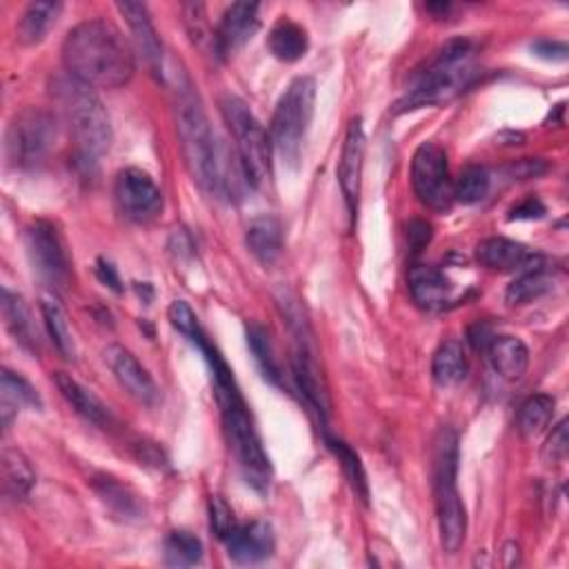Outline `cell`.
<instances>
[{
	"mask_svg": "<svg viewBox=\"0 0 569 569\" xmlns=\"http://www.w3.org/2000/svg\"><path fill=\"white\" fill-rule=\"evenodd\" d=\"M189 343H194L210 369H212V381H214V390H216V401L220 405V414H223V425H225V434L229 441V447L236 456V463H239L243 477L248 481V485H252L256 492H267L269 483H271V463L269 456L263 447L261 434L254 425V418L248 409V403L236 385V378L233 371L229 369V365L225 363V358L220 356V352L210 343L207 334L203 331L201 337H194Z\"/></svg>",
	"mask_w": 569,
	"mask_h": 569,
	"instance_id": "obj_1",
	"label": "cell"
},
{
	"mask_svg": "<svg viewBox=\"0 0 569 569\" xmlns=\"http://www.w3.org/2000/svg\"><path fill=\"white\" fill-rule=\"evenodd\" d=\"M65 72L89 87L118 89L136 72L131 45L121 29L103 18L78 23L63 42Z\"/></svg>",
	"mask_w": 569,
	"mask_h": 569,
	"instance_id": "obj_2",
	"label": "cell"
},
{
	"mask_svg": "<svg viewBox=\"0 0 569 569\" xmlns=\"http://www.w3.org/2000/svg\"><path fill=\"white\" fill-rule=\"evenodd\" d=\"M176 129L189 176L194 178L203 192L220 199V176L227 148L212 131L203 103L192 87L180 89L178 93Z\"/></svg>",
	"mask_w": 569,
	"mask_h": 569,
	"instance_id": "obj_3",
	"label": "cell"
},
{
	"mask_svg": "<svg viewBox=\"0 0 569 569\" xmlns=\"http://www.w3.org/2000/svg\"><path fill=\"white\" fill-rule=\"evenodd\" d=\"M50 93L69 127L83 161L93 163L112 146V125L93 87L63 72L52 78Z\"/></svg>",
	"mask_w": 569,
	"mask_h": 569,
	"instance_id": "obj_4",
	"label": "cell"
},
{
	"mask_svg": "<svg viewBox=\"0 0 569 569\" xmlns=\"http://www.w3.org/2000/svg\"><path fill=\"white\" fill-rule=\"evenodd\" d=\"M473 45L467 38H454L441 47L437 61L427 67L418 83L399 101L396 112H412L420 108H434L450 103L460 91H465L473 80L471 67Z\"/></svg>",
	"mask_w": 569,
	"mask_h": 569,
	"instance_id": "obj_5",
	"label": "cell"
},
{
	"mask_svg": "<svg viewBox=\"0 0 569 569\" xmlns=\"http://www.w3.org/2000/svg\"><path fill=\"white\" fill-rule=\"evenodd\" d=\"M458 437L443 427L434 443V496L441 543L445 552L456 554L467 534V511L458 494Z\"/></svg>",
	"mask_w": 569,
	"mask_h": 569,
	"instance_id": "obj_6",
	"label": "cell"
},
{
	"mask_svg": "<svg viewBox=\"0 0 569 569\" xmlns=\"http://www.w3.org/2000/svg\"><path fill=\"white\" fill-rule=\"evenodd\" d=\"M316 105V83L299 76L280 97L271 118V148L288 165H296L309 131Z\"/></svg>",
	"mask_w": 569,
	"mask_h": 569,
	"instance_id": "obj_7",
	"label": "cell"
},
{
	"mask_svg": "<svg viewBox=\"0 0 569 569\" xmlns=\"http://www.w3.org/2000/svg\"><path fill=\"white\" fill-rule=\"evenodd\" d=\"M220 112L233 136L236 154H239L250 187H261L271 169V138H267L265 127L243 99L229 93L220 101Z\"/></svg>",
	"mask_w": 569,
	"mask_h": 569,
	"instance_id": "obj_8",
	"label": "cell"
},
{
	"mask_svg": "<svg viewBox=\"0 0 569 569\" xmlns=\"http://www.w3.org/2000/svg\"><path fill=\"white\" fill-rule=\"evenodd\" d=\"M59 121L50 112L29 108L21 112L8 129V156L16 167H34L52 152Z\"/></svg>",
	"mask_w": 569,
	"mask_h": 569,
	"instance_id": "obj_9",
	"label": "cell"
},
{
	"mask_svg": "<svg viewBox=\"0 0 569 569\" xmlns=\"http://www.w3.org/2000/svg\"><path fill=\"white\" fill-rule=\"evenodd\" d=\"M412 187L422 205L447 212L454 203V182L447 154L437 142H422L412 161Z\"/></svg>",
	"mask_w": 569,
	"mask_h": 569,
	"instance_id": "obj_10",
	"label": "cell"
},
{
	"mask_svg": "<svg viewBox=\"0 0 569 569\" xmlns=\"http://www.w3.org/2000/svg\"><path fill=\"white\" fill-rule=\"evenodd\" d=\"M25 245L38 278L52 288H63L69 278V256L56 227L52 223L36 220L27 227Z\"/></svg>",
	"mask_w": 569,
	"mask_h": 569,
	"instance_id": "obj_11",
	"label": "cell"
},
{
	"mask_svg": "<svg viewBox=\"0 0 569 569\" xmlns=\"http://www.w3.org/2000/svg\"><path fill=\"white\" fill-rule=\"evenodd\" d=\"M114 199L121 214L131 223H152L163 212V192L154 178L138 167L118 172Z\"/></svg>",
	"mask_w": 569,
	"mask_h": 569,
	"instance_id": "obj_12",
	"label": "cell"
},
{
	"mask_svg": "<svg viewBox=\"0 0 569 569\" xmlns=\"http://www.w3.org/2000/svg\"><path fill=\"white\" fill-rule=\"evenodd\" d=\"M105 361L118 381V385L140 405H156L159 403V388L154 383L152 374L140 365V361L123 345H110L105 350Z\"/></svg>",
	"mask_w": 569,
	"mask_h": 569,
	"instance_id": "obj_13",
	"label": "cell"
},
{
	"mask_svg": "<svg viewBox=\"0 0 569 569\" xmlns=\"http://www.w3.org/2000/svg\"><path fill=\"white\" fill-rule=\"evenodd\" d=\"M365 127L363 118H352L343 152L339 161V185L347 205L350 216L354 218L358 212V199H361V182H363V165H365Z\"/></svg>",
	"mask_w": 569,
	"mask_h": 569,
	"instance_id": "obj_14",
	"label": "cell"
},
{
	"mask_svg": "<svg viewBox=\"0 0 569 569\" xmlns=\"http://www.w3.org/2000/svg\"><path fill=\"white\" fill-rule=\"evenodd\" d=\"M227 554L239 565H256L267 560L276 549L274 530L265 520H252L245 526H236V530L225 539Z\"/></svg>",
	"mask_w": 569,
	"mask_h": 569,
	"instance_id": "obj_15",
	"label": "cell"
},
{
	"mask_svg": "<svg viewBox=\"0 0 569 569\" xmlns=\"http://www.w3.org/2000/svg\"><path fill=\"white\" fill-rule=\"evenodd\" d=\"M258 29V5L256 3H233L220 18L214 34V52L220 59L231 56L243 47Z\"/></svg>",
	"mask_w": 569,
	"mask_h": 569,
	"instance_id": "obj_16",
	"label": "cell"
},
{
	"mask_svg": "<svg viewBox=\"0 0 569 569\" xmlns=\"http://www.w3.org/2000/svg\"><path fill=\"white\" fill-rule=\"evenodd\" d=\"M116 8L134 34L136 50L146 59L152 74L159 76L163 69V42L152 23L150 10L142 3H131V0H125V3H118Z\"/></svg>",
	"mask_w": 569,
	"mask_h": 569,
	"instance_id": "obj_17",
	"label": "cell"
},
{
	"mask_svg": "<svg viewBox=\"0 0 569 569\" xmlns=\"http://www.w3.org/2000/svg\"><path fill=\"white\" fill-rule=\"evenodd\" d=\"M409 292L422 309H443L452 303V282L434 265H416L409 269Z\"/></svg>",
	"mask_w": 569,
	"mask_h": 569,
	"instance_id": "obj_18",
	"label": "cell"
},
{
	"mask_svg": "<svg viewBox=\"0 0 569 569\" xmlns=\"http://www.w3.org/2000/svg\"><path fill=\"white\" fill-rule=\"evenodd\" d=\"M54 383L61 392V396L72 405V409L83 416L87 422L97 425V427H103V430H108V427H112L114 422V416L110 412V407L93 394L89 392L85 385H80L76 378H72L69 374L65 371H56L54 374Z\"/></svg>",
	"mask_w": 569,
	"mask_h": 569,
	"instance_id": "obj_19",
	"label": "cell"
},
{
	"mask_svg": "<svg viewBox=\"0 0 569 569\" xmlns=\"http://www.w3.org/2000/svg\"><path fill=\"white\" fill-rule=\"evenodd\" d=\"M292 367H294V381H296L301 394L305 396L309 407L325 422V418L329 414V399H327V392H325V385H323V376L318 371V365L312 356V350L303 341L299 343V347L294 352Z\"/></svg>",
	"mask_w": 569,
	"mask_h": 569,
	"instance_id": "obj_20",
	"label": "cell"
},
{
	"mask_svg": "<svg viewBox=\"0 0 569 569\" xmlns=\"http://www.w3.org/2000/svg\"><path fill=\"white\" fill-rule=\"evenodd\" d=\"M91 488L116 516H121L125 520H142V518H146L148 507H146V501H142V496H138L123 481L110 477V473H97V477L91 479Z\"/></svg>",
	"mask_w": 569,
	"mask_h": 569,
	"instance_id": "obj_21",
	"label": "cell"
},
{
	"mask_svg": "<svg viewBox=\"0 0 569 569\" xmlns=\"http://www.w3.org/2000/svg\"><path fill=\"white\" fill-rule=\"evenodd\" d=\"M488 354L496 374L505 381H520L530 367V350L516 337H492L488 343Z\"/></svg>",
	"mask_w": 569,
	"mask_h": 569,
	"instance_id": "obj_22",
	"label": "cell"
},
{
	"mask_svg": "<svg viewBox=\"0 0 569 569\" xmlns=\"http://www.w3.org/2000/svg\"><path fill=\"white\" fill-rule=\"evenodd\" d=\"M245 243L258 263L274 265L284 248L282 225L274 216H258L248 227Z\"/></svg>",
	"mask_w": 569,
	"mask_h": 569,
	"instance_id": "obj_23",
	"label": "cell"
},
{
	"mask_svg": "<svg viewBox=\"0 0 569 569\" xmlns=\"http://www.w3.org/2000/svg\"><path fill=\"white\" fill-rule=\"evenodd\" d=\"M477 258L483 267L494 271H516L523 269L532 261L530 252L523 245L509 239H501V236L481 241L477 248Z\"/></svg>",
	"mask_w": 569,
	"mask_h": 569,
	"instance_id": "obj_24",
	"label": "cell"
},
{
	"mask_svg": "<svg viewBox=\"0 0 569 569\" xmlns=\"http://www.w3.org/2000/svg\"><path fill=\"white\" fill-rule=\"evenodd\" d=\"M63 12V5L56 0H42V3H31L16 27L18 40L23 45H38L47 34H50L52 25L56 23L59 14Z\"/></svg>",
	"mask_w": 569,
	"mask_h": 569,
	"instance_id": "obj_25",
	"label": "cell"
},
{
	"mask_svg": "<svg viewBox=\"0 0 569 569\" xmlns=\"http://www.w3.org/2000/svg\"><path fill=\"white\" fill-rule=\"evenodd\" d=\"M309 50V38L307 31L292 23V21H280L271 34H269V52L274 59L282 63H296L301 61Z\"/></svg>",
	"mask_w": 569,
	"mask_h": 569,
	"instance_id": "obj_26",
	"label": "cell"
},
{
	"mask_svg": "<svg viewBox=\"0 0 569 569\" xmlns=\"http://www.w3.org/2000/svg\"><path fill=\"white\" fill-rule=\"evenodd\" d=\"M549 290H552V276L547 274V269L541 265V261H536V265H532L530 261L523 269H520V276L509 284L505 296L509 305H526L541 299Z\"/></svg>",
	"mask_w": 569,
	"mask_h": 569,
	"instance_id": "obj_27",
	"label": "cell"
},
{
	"mask_svg": "<svg viewBox=\"0 0 569 569\" xmlns=\"http://www.w3.org/2000/svg\"><path fill=\"white\" fill-rule=\"evenodd\" d=\"M0 305H3L5 325L12 331V337L16 339V343H21V347H25L29 352H36L38 350V337H36L31 314H29L23 296H18L10 290H3V301H0Z\"/></svg>",
	"mask_w": 569,
	"mask_h": 569,
	"instance_id": "obj_28",
	"label": "cell"
},
{
	"mask_svg": "<svg viewBox=\"0 0 569 569\" xmlns=\"http://www.w3.org/2000/svg\"><path fill=\"white\" fill-rule=\"evenodd\" d=\"M0 390H3V422L5 430L12 425V416L18 414L21 407H42L38 392L25 381L23 376L14 374L12 369H3L0 374Z\"/></svg>",
	"mask_w": 569,
	"mask_h": 569,
	"instance_id": "obj_29",
	"label": "cell"
},
{
	"mask_svg": "<svg viewBox=\"0 0 569 569\" xmlns=\"http://www.w3.org/2000/svg\"><path fill=\"white\" fill-rule=\"evenodd\" d=\"M36 485V473L29 465V460L16 452L5 450L3 452V490L12 501H25L29 492Z\"/></svg>",
	"mask_w": 569,
	"mask_h": 569,
	"instance_id": "obj_30",
	"label": "cell"
},
{
	"mask_svg": "<svg viewBox=\"0 0 569 569\" xmlns=\"http://www.w3.org/2000/svg\"><path fill=\"white\" fill-rule=\"evenodd\" d=\"M432 374H434V381L441 388H454L463 383L467 376V358H465L463 345L456 341L443 343L434 354Z\"/></svg>",
	"mask_w": 569,
	"mask_h": 569,
	"instance_id": "obj_31",
	"label": "cell"
},
{
	"mask_svg": "<svg viewBox=\"0 0 569 569\" xmlns=\"http://www.w3.org/2000/svg\"><path fill=\"white\" fill-rule=\"evenodd\" d=\"M40 312H42L47 334H50L59 354L67 361H74L76 358V343H74L72 329H69V323H67L63 307L54 299H42Z\"/></svg>",
	"mask_w": 569,
	"mask_h": 569,
	"instance_id": "obj_32",
	"label": "cell"
},
{
	"mask_svg": "<svg viewBox=\"0 0 569 569\" xmlns=\"http://www.w3.org/2000/svg\"><path fill=\"white\" fill-rule=\"evenodd\" d=\"M554 407H556V403L547 394L530 396L518 409V418H516L518 432L523 434L526 439H534L541 432H545V427L552 422Z\"/></svg>",
	"mask_w": 569,
	"mask_h": 569,
	"instance_id": "obj_33",
	"label": "cell"
},
{
	"mask_svg": "<svg viewBox=\"0 0 569 569\" xmlns=\"http://www.w3.org/2000/svg\"><path fill=\"white\" fill-rule=\"evenodd\" d=\"M325 443H327V447H329L331 452H334V456L339 458L341 469H343V473H345V479L350 481L354 494H356L363 503H367V501H369V485H367V473H365V467H363L358 454H356L345 441L334 439V437H325Z\"/></svg>",
	"mask_w": 569,
	"mask_h": 569,
	"instance_id": "obj_34",
	"label": "cell"
},
{
	"mask_svg": "<svg viewBox=\"0 0 569 569\" xmlns=\"http://www.w3.org/2000/svg\"><path fill=\"white\" fill-rule=\"evenodd\" d=\"M490 172L481 165H469L460 172V176L454 182V201L463 205H477L483 201L490 192Z\"/></svg>",
	"mask_w": 569,
	"mask_h": 569,
	"instance_id": "obj_35",
	"label": "cell"
},
{
	"mask_svg": "<svg viewBox=\"0 0 569 569\" xmlns=\"http://www.w3.org/2000/svg\"><path fill=\"white\" fill-rule=\"evenodd\" d=\"M248 345H250L263 376L267 378L269 383L278 385L280 383V367H278V361L274 356V347H271L267 329L261 327L258 323H252L248 327Z\"/></svg>",
	"mask_w": 569,
	"mask_h": 569,
	"instance_id": "obj_36",
	"label": "cell"
},
{
	"mask_svg": "<svg viewBox=\"0 0 569 569\" xmlns=\"http://www.w3.org/2000/svg\"><path fill=\"white\" fill-rule=\"evenodd\" d=\"M203 558V543L189 532H172L165 541V562L172 567H192Z\"/></svg>",
	"mask_w": 569,
	"mask_h": 569,
	"instance_id": "obj_37",
	"label": "cell"
},
{
	"mask_svg": "<svg viewBox=\"0 0 569 569\" xmlns=\"http://www.w3.org/2000/svg\"><path fill=\"white\" fill-rule=\"evenodd\" d=\"M210 518H212V530L220 541H225L236 530V526H239V523H236V516H233L231 507L220 496H212Z\"/></svg>",
	"mask_w": 569,
	"mask_h": 569,
	"instance_id": "obj_38",
	"label": "cell"
},
{
	"mask_svg": "<svg viewBox=\"0 0 569 569\" xmlns=\"http://www.w3.org/2000/svg\"><path fill=\"white\" fill-rule=\"evenodd\" d=\"M167 316H169V323L174 325V329H178L185 339L192 337L194 331L201 327L199 316L185 301H174L167 309Z\"/></svg>",
	"mask_w": 569,
	"mask_h": 569,
	"instance_id": "obj_39",
	"label": "cell"
},
{
	"mask_svg": "<svg viewBox=\"0 0 569 569\" xmlns=\"http://www.w3.org/2000/svg\"><path fill=\"white\" fill-rule=\"evenodd\" d=\"M567 445H569V439H567V422L560 420L556 425V430L552 432L549 441H547V447H545V458L549 463H560L565 460L567 456Z\"/></svg>",
	"mask_w": 569,
	"mask_h": 569,
	"instance_id": "obj_40",
	"label": "cell"
},
{
	"mask_svg": "<svg viewBox=\"0 0 569 569\" xmlns=\"http://www.w3.org/2000/svg\"><path fill=\"white\" fill-rule=\"evenodd\" d=\"M532 50L536 52V56L541 59H547V61H565L567 59V45L565 42H549V40H541L536 42Z\"/></svg>",
	"mask_w": 569,
	"mask_h": 569,
	"instance_id": "obj_41",
	"label": "cell"
},
{
	"mask_svg": "<svg viewBox=\"0 0 569 569\" xmlns=\"http://www.w3.org/2000/svg\"><path fill=\"white\" fill-rule=\"evenodd\" d=\"M430 239H432V227L430 225L422 223V220H414L409 225V241L416 250H420L422 245L430 243Z\"/></svg>",
	"mask_w": 569,
	"mask_h": 569,
	"instance_id": "obj_42",
	"label": "cell"
},
{
	"mask_svg": "<svg viewBox=\"0 0 569 569\" xmlns=\"http://www.w3.org/2000/svg\"><path fill=\"white\" fill-rule=\"evenodd\" d=\"M97 265H99V267H97V274H99V278L108 284V288H112L114 292H123V288H121V278H118L116 267H114L112 263H108L105 258H101Z\"/></svg>",
	"mask_w": 569,
	"mask_h": 569,
	"instance_id": "obj_43",
	"label": "cell"
},
{
	"mask_svg": "<svg viewBox=\"0 0 569 569\" xmlns=\"http://www.w3.org/2000/svg\"><path fill=\"white\" fill-rule=\"evenodd\" d=\"M543 214H545V207L541 205V201L530 199V201H526L523 205H518V207L511 212V218H526V220H530V218H541Z\"/></svg>",
	"mask_w": 569,
	"mask_h": 569,
	"instance_id": "obj_44",
	"label": "cell"
},
{
	"mask_svg": "<svg viewBox=\"0 0 569 569\" xmlns=\"http://www.w3.org/2000/svg\"><path fill=\"white\" fill-rule=\"evenodd\" d=\"M541 172H545V165L541 161H520L518 165L511 167V174L516 178H530V176H539Z\"/></svg>",
	"mask_w": 569,
	"mask_h": 569,
	"instance_id": "obj_45",
	"label": "cell"
}]
</instances>
